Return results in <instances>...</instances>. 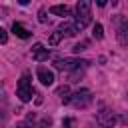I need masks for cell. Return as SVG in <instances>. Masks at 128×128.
Instances as JSON below:
<instances>
[{
	"mask_svg": "<svg viewBox=\"0 0 128 128\" xmlns=\"http://www.w3.org/2000/svg\"><path fill=\"white\" fill-rule=\"evenodd\" d=\"M92 20V14H90V2L88 0H80L76 4V10H74V26L76 30H84Z\"/></svg>",
	"mask_w": 128,
	"mask_h": 128,
	"instance_id": "6da1fadb",
	"label": "cell"
},
{
	"mask_svg": "<svg viewBox=\"0 0 128 128\" xmlns=\"http://www.w3.org/2000/svg\"><path fill=\"white\" fill-rule=\"evenodd\" d=\"M86 66L88 60H78V58H58L54 62V68L62 72H76V70H84Z\"/></svg>",
	"mask_w": 128,
	"mask_h": 128,
	"instance_id": "7a4b0ae2",
	"label": "cell"
},
{
	"mask_svg": "<svg viewBox=\"0 0 128 128\" xmlns=\"http://www.w3.org/2000/svg\"><path fill=\"white\" fill-rule=\"evenodd\" d=\"M16 94L22 102H30L32 96H34V88H32V80H30V72H24L18 80V88H16Z\"/></svg>",
	"mask_w": 128,
	"mask_h": 128,
	"instance_id": "3957f363",
	"label": "cell"
},
{
	"mask_svg": "<svg viewBox=\"0 0 128 128\" xmlns=\"http://www.w3.org/2000/svg\"><path fill=\"white\" fill-rule=\"evenodd\" d=\"M90 102H92V92L88 88H80L74 94H70V102L68 104H72L74 108H86Z\"/></svg>",
	"mask_w": 128,
	"mask_h": 128,
	"instance_id": "277c9868",
	"label": "cell"
},
{
	"mask_svg": "<svg viewBox=\"0 0 128 128\" xmlns=\"http://www.w3.org/2000/svg\"><path fill=\"white\" fill-rule=\"evenodd\" d=\"M96 122H98L100 126H104V128H112V126L116 124V116H114L112 110L102 108V110L98 112V116H96Z\"/></svg>",
	"mask_w": 128,
	"mask_h": 128,
	"instance_id": "5b68a950",
	"label": "cell"
},
{
	"mask_svg": "<svg viewBox=\"0 0 128 128\" xmlns=\"http://www.w3.org/2000/svg\"><path fill=\"white\" fill-rule=\"evenodd\" d=\"M36 76H38V80H40L44 86L54 84V72H52V70H48L46 66H38V68H36Z\"/></svg>",
	"mask_w": 128,
	"mask_h": 128,
	"instance_id": "8992f818",
	"label": "cell"
},
{
	"mask_svg": "<svg viewBox=\"0 0 128 128\" xmlns=\"http://www.w3.org/2000/svg\"><path fill=\"white\" fill-rule=\"evenodd\" d=\"M28 128H50V118H36V114H30L26 118Z\"/></svg>",
	"mask_w": 128,
	"mask_h": 128,
	"instance_id": "52a82bcc",
	"label": "cell"
},
{
	"mask_svg": "<svg viewBox=\"0 0 128 128\" xmlns=\"http://www.w3.org/2000/svg\"><path fill=\"white\" fill-rule=\"evenodd\" d=\"M48 56H50V50H48V48H44L42 44H34V48H32V58H34L36 62H44V60H48Z\"/></svg>",
	"mask_w": 128,
	"mask_h": 128,
	"instance_id": "ba28073f",
	"label": "cell"
},
{
	"mask_svg": "<svg viewBox=\"0 0 128 128\" xmlns=\"http://www.w3.org/2000/svg\"><path fill=\"white\" fill-rule=\"evenodd\" d=\"M126 32H128V22H126V18H122V20H120V26H118V40H120L122 46L128 44V36H126Z\"/></svg>",
	"mask_w": 128,
	"mask_h": 128,
	"instance_id": "9c48e42d",
	"label": "cell"
},
{
	"mask_svg": "<svg viewBox=\"0 0 128 128\" xmlns=\"http://www.w3.org/2000/svg\"><path fill=\"white\" fill-rule=\"evenodd\" d=\"M58 32L62 34V38H64V36H76V34H78V30H76L74 22H64V24L58 28Z\"/></svg>",
	"mask_w": 128,
	"mask_h": 128,
	"instance_id": "30bf717a",
	"label": "cell"
},
{
	"mask_svg": "<svg viewBox=\"0 0 128 128\" xmlns=\"http://www.w3.org/2000/svg\"><path fill=\"white\" fill-rule=\"evenodd\" d=\"M12 32H14L18 38H24V40L30 38V30H28L24 24H20V22H14V24H12Z\"/></svg>",
	"mask_w": 128,
	"mask_h": 128,
	"instance_id": "8fae6325",
	"label": "cell"
},
{
	"mask_svg": "<svg viewBox=\"0 0 128 128\" xmlns=\"http://www.w3.org/2000/svg\"><path fill=\"white\" fill-rule=\"evenodd\" d=\"M50 12L52 14H56V16H70V8L66 6V4H54V6H50Z\"/></svg>",
	"mask_w": 128,
	"mask_h": 128,
	"instance_id": "7c38bea8",
	"label": "cell"
},
{
	"mask_svg": "<svg viewBox=\"0 0 128 128\" xmlns=\"http://www.w3.org/2000/svg\"><path fill=\"white\" fill-rule=\"evenodd\" d=\"M56 94L60 96V100H62L64 104H68V102H70V88H68L66 84H64V86H60V88L56 90Z\"/></svg>",
	"mask_w": 128,
	"mask_h": 128,
	"instance_id": "4fadbf2b",
	"label": "cell"
},
{
	"mask_svg": "<svg viewBox=\"0 0 128 128\" xmlns=\"http://www.w3.org/2000/svg\"><path fill=\"white\" fill-rule=\"evenodd\" d=\"M60 40H62V34L56 30V32H52V34H50V38H48V44H50V46H56Z\"/></svg>",
	"mask_w": 128,
	"mask_h": 128,
	"instance_id": "5bb4252c",
	"label": "cell"
},
{
	"mask_svg": "<svg viewBox=\"0 0 128 128\" xmlns=\"http://www.w3.org/2000/svg\"><path fill=\"white\" fill-rule=\"evenodd\" d=\"M92 34H94V38H96V40H102V38H104V28H102V24H96Z\"/></svg>",
	"mask_w": 128,
	"mask_h": 128,
	"instance_id": "9a60e30c",
	"label": "cell"
},
{
	"mask_svg": "<svg viewBox=\"0 0 128 128\" xmlns=\"http://www.w3.org/2000/svg\"><path fill=\"white\" fill-rule=\"evenodd\" d=\"M62 126L64 128H76V120L74 118H64L62 120Z\"/></svg>",
	"mask_w": 128,
	"mask_h": 128,
	"instance_id": "2e32d148",
	"label": "cell"
},
{
	"mask_svg": "<svg viewBox=\"0 0 128 128\" xmlns=\"http://www.w3.org/2000/svg\"><path fill=\"white\" fill-rule=\"evenodd\" d=\"M8 42V32L4 28H0V44H6Z\"/></svg>",
	"mask_w": 128,
	"mask_h": 128,
	"instance_id": "e0dca14e",
	"label": "cell"
},
{
	"mask_svg": "<svg viewBox=\"0 0 128 128\" xmlns=\"http://www.w3.org/2000/svg\"><path fill=\"white\" fill-rule=\"evenodd\" d=\"M72 50H74V52H82V50H86V42H80V44H76Z\"/></svg>",
	"mask_w": 128,
	"mask_h": 128,
	"instance_id": "ac0fdd59",
	"label": "cell"
},
{
	"mask_svg": "<svg viewBox=\"0 0 128 128\" xmlns=\"http://www.w3.org/2000/svg\"><path fill=\"white\" fill-rule=\"evenodd\" d=\"M38 14H40V18H38V20H40V22H46V16H44V8H42Z\"/></svg>",
	"mask_w": 128,
	"mask_h": 128,
	"instance_id": "d6986e66",
	"label": "cell"
}]
</instances>
